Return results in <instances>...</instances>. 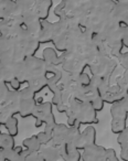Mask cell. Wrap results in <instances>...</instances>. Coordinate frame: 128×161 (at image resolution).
<instances>
[{"label": "cell", "instance_id": "1", "mask_svg": "<svg viewBox=\"0 0 128 161\" xmlns=\"http://www.w3.org/2000/svg\"><path fill=\"white\" fill-rule=\"evenodd\" d=\"M14 76L21 84L27 83L28 87L36 94L47 87L51 72L42 58L30 56L17 64Z\"/></svg>", "mask_w": 128, "mask_h": 161}, {"label": "cell", "instance_id": "2", "mask_svg": "<svg viewBox=\"0 0 128 161\" xmlns=\"http://www.w3.org/2000/svg\"><path fill=\"white\" fill-rule=\"evenodd\" d=\"M101 94L105 104L114 105L121 103L128 95V83L124 69L120 66L107 78H104L101 86Z\"/></svg>", "mask_w": 128, "mask_h": 161}, {"label": "cell", "instance_id": "3", "mask_svg": "<svg viewBox=\"0 0 128 161\" xmlns=\"http://www.w3.org/2000/svg\"><path fill=\"white\" fill-rule=\"evenodd\" d=\"M69 127L80 128L82 125L92 126L93 124L98 123L97 112L94 109L92 104L82 103L79 101H73L69 107L68 112L65 113Z\"/></svg>", "mask_w": 128, "mask_h": 161}, {"label": "cell", "instance_id": "4", "mask_svg": "<svg viewBox=\"0 0 128 161\" xmlns=\"http://www.w3.org/2000/svg\"><path fill=\"white\" fill-rule=\"evenodd\" d=\"M32 117L36 119V125L34 126L36 128H40L44 124V131L50 135H52L54 128L58 125L53 114V104H52V102L39 103Z\"/></svg>", "mask_w": 128, "mask_h": 161}, {"label": "cell", "instance_id": "5", "mask_svg": "<svg viewBox=\"0 0 128 161\" xmlns=\"http://www.w3.org/2000/svg\"><path fill=\"white\" fill-rule=\"evenodd\" d=\"M20 110V94L10 91L5 99L0 101V125L5 126L9 119L19 115Z\"/></svg>", "mask_w": 128, "mask_h": 161}, {"label": "cell", "instance_id": "6", "mask_svg": "<svg viewBox=\"0 0 128 161\" xmlns=\"http://www.w3.org/2000/svg\"><path fill=\"white\" fill-rule=\"evenodd\" d=\"M61 58V67L63 71L68 72L72 75H81L87 67V62L84 58L76 56L69 52H64L60 55Z\"/></svg>", "mask_w": 128, "mask_h": 161}, {"label": "cell", "instance_id": "7", "mask_svg": "<svg viewBox=\"0 0 128 161\" xmlns=\"http://www.w3.org/2000/svg\"><path fill=\"white\" fill-rule=\"evenodd\" d=\"M110 115H112V121H110V129L115 135H120L126 130L127 126L128 115L126 113L121 103H116L110 106Z\"/></svg>", "mask_w": 128, "mask_h": 161}, {"label": "cell", "instance_id": "8", "mask_svg": "<svg viewBox=\"0 0 128 161\" xmlns=\"http://www.w3.org/2000/svg\"><path fill=\"white\" fill-rule=\"evenodd\" d=\"M20 94V110L19 115L22 118L32 117L38 106V101L36 99V93L30 87H25L19 92Z\"/></svg>", "mask_w": 128, "mask_h": 161}, {"label": "cell", "instance_id": "9", "mask_svg": "<svg viewBox=\"0 0 128 161\" xmlns=\"http://www.w3.org/2000/svg\"><path fill=\"white\" fill-rule=\"evenodd\" d=\"M69 126L65 124H58L52 132V141L51 146L54 147H64L66 146V140H68L69 134Z\"/></svg>", "mask_w": 128, "mask_h": 161}, {"label": "cell", "instance_id": "10", "mask_svg": "<svg viewBox=\"0 0 128 161\" xmlns=\"http://www.w3.org/2000/svg\"><path fill=\"white\" fill-rule=\"evenodd\" d=\"M96 145V129L94 126H87L85 129L82 131L81 138L77 143V149L80 151H83L86 148L91 146Z\"/></svg>", "mask_w": 128, "mask_h": 161}, {"label": "cell", "instance_id": "11", "mask_svg": "<svg viewBox=\"0 0 128 161\" xmlns=\"http://www.w3.org/2000/svg\"><path fill=\"white\" fill-rule=\"evenodd\" d=\"M106 150L103 146H91L82 151V161H103Z\"/></svg>", "mask_w": 128, "mask_h": 161}, {"label": "cell", "instance_id": "12", "mask_svg": "<svg viewBox=\"0 0 128 161\" xmlns=\"http://www.w3.org/2000/svg\"><path fill=\"white\" fill-rule=\"evenodd\" d=\"M113 18L117 23L121 25H128V0L117 1L113 11Z\"/></svg>", "mask_w": 128, "mask_h": 161}, {"label": "cell", "instance_id": "13", "mask_svg": "<svg viewBox=\"0 0 128 161\" xmlns=\"http://www.w3.org/2000/svg\"><path fill=\"white\" fill-rule=\"evenodd\" d=\"M54 39V22H49L47 20L42 21V30H41L39 41L41 44L52 43Z\"/></svg>", "mask_w": 128, "mask_h": 161}, {"label": "cell", "instance_id": "14", "mask_svg": "<svg viewBox=\"0 0 128 161\" xmlns=\"http://www.w3.org/2000/svg\"><path fill=\"white\" fill-rule=\"evenodd\" d=\"M42 58L47 63V65H50V66H61L62 64L60 55H58L54 47H45L43 50Z\"/></svg>", "mask_w": 128, "mask_h": 161}, {"label": "cell", "instance_id": "15", "mask_svg": "<svg viewBox=\"0 0 128 161\" xmlns=\"http://www.w3.org/2000/svg\"><path fill=\"white\" fill-rule=\"evenodd\" d=\"M22 147L25 148V150H28V151H31V152H40L43 146L41 145V142L39 141V139H38V137H36V135H34V136H31V137H29V138L23 139V141H22Z\"/></svg>", "mask_w": 128, "mask_h": 161}, {"label": "cell", "instance_id": "16", "mask_svg": "<svg viewBox=\"0 0 128 161\" xmlns=\"http://www.w3.org/2000/svg\"><path fill=\"white\" fill-rule=\"evenodd\" d=\"M0 149L1 150H14L16 149L14 137L10 136L9 134L1 132V134H0Z\"/></svg>", "mask_w": 128, "mask_h": 161}, {"label": "cell", "instance_id": "17", "mask_svg": "<svg viewBox=\"0 0 128 161\" xmlns=\"http://www.w3.org/2000/svg\"><path fill=\"white\" fill-rule=\"evenodd\" d=\"M5 127L7 128L8 130V134L12 137H17L19 134V121H18V118L17 117H12L11 119L6 123Z\"/></svg>", "mask_w": 128, "mask_h": 161}, {"label": "cell", "instance_id": "18", "mask_svg": "<svg viewBox=\"0 0 128 161\" xmlns=\"http://www.w3.org/2000/svg\"><path fill=\"white\" fill-rule=\"evenodd\" d=\"M36 137H38L39 141L41 142V145L44 147V146H49L51 145V141H52V135L47 134V132H45L44 130L43 131H40L38 135H36Z\"/></svg>", "mask_w": 128, "mask_h": 161}, {"label": "cell", "instance_id": "19", "mask_svg": "<svg viewBox=\"0 0 128 161\" xmlns=\"http://www.w3.org/2000/svg\"><path fill=\"white\" fill-rule=\"evenodd\" d=\"M79 82L83 87H88L91 85V82H92V76H90L87 73H82L79 76Z\"/></svg>", "mask_w": 128, "mask_h": 161}, {"label": "cell", "instance_id": "20", "mask_svg": "<svg viewBox=\"0 0 128 161\" xmlns=\"http://www.w3.org/2000/svg\"><path fill=\"white\" fill-rule=\"evenodd\" d=\"M103 161H119V159H118V157H117L115 149L109 148V149L106 150V154H105V157H104Z\"/></svg>", "mask_w": 128, "mask_h": 161}, {"label": "cell", "instance_id": "21", "mask_svg": "<svg viewBox=\"0 0 128 161\" xmlns=\"http://www.w3.org/2000/svg\"><path fill=\"white\" fill-rule=\"evenodd\" d=\"M119 66L124 69V71H127L128 69V51L123 53L120 55V58H118Z\"/></svg>", "mask_w": 128, "mask_h": 161}, {"label": "cell", "instance_id": "22", "mask_svg": "<svg viewBox=\"0 0 128 161\" xmlns=\"http://www.w3.org/2000/svg\"><path fill=\"white\" fill-rule=\"evenodd\" d=\"M121 36H123L124 47L128 49V25H121Z\"/></svg>", "mask_w": 128, "mask_h": 161}, {"label": "cell", "instance_id": "23", "mask_svg": "<svg viewBox=\"0 0 128 161\" xmlns=\"http://www.w3.org/2000/svg\"><path fill=\"white\" fill-rule=\"evenodd\" d=\"M8 85H9V87L11 88L12 91H14V92H20V91H21V85H22V84H21L20 82L17 80V78H14V80H12L11 82L8 84Z\"/></svg>", "mask_w": 128, "mask_h": 161}, {"label": "cell", "instance_id": "24", "mask_svg": "<svg viewBox=\"0 0 128 161\" xmlns=\"http://www.w3.org/2000/svg\"><path fill=\"white\" fill-rule=\"evenodd\" d=\"M120 159L123 161H128V147L120 149Z\"/></svg>", "mask_w": 128, "mask_h": 161}, {"label": "cell", "instance_id": "25", "mask_svg": "<svg viewBox=\"0 0 128 161\" xmlns=\"http://www.w3.org/2000/svg\"><path fill=\"white\" fill-rule=\"evenodd\" d=\"M121 104H123L124 108H125L126 113H127V115H128V95L125 97V99H124V101L121 102Z\"/></svg>", "mask_w": 128, "mask_h": 161}, {"label": "cell", "instance_id": "26", "mask_svg": "<svg viewBox=\"0 0 128 161\" xmlns=\"http://www.w3.org/2000/svg\"><path fill=\"white\" fill-rule=\"evenodd\" d=\"M124 73H125V78H126V80H127V83H128V69H127V71H124Z\"/></svg>", "mask_w": 128, "mask_h": 161}]
</instances>
